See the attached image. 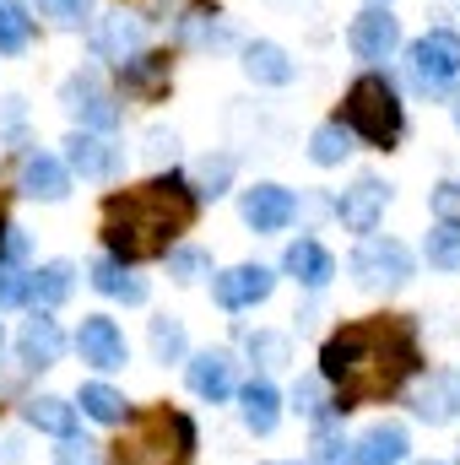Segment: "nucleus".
<instances>
[{
    "instance_id": "1",
    "label": "nucleus",
    "mask_w": 460,
    "mask_h": 465,
    "mask_svg": "<svg viewBox=\"0 0 460 465\" xmlns=\"http://www.w3.org/2000/svg\"><path fill=\"white\" fill-rule=\"evenodd\" d=\"M417 368V336L406 320H363L346 325L342 336L325 341L320 373L336 384V406L352 411L363 401H385L406 384V373Z\"/></svg>"
},
{
    "instance_id": "2",
    "label": "nucleus",
    "mask_w": 460,
    "mask_h": 465,
    "mask_svg": "<svg viewBox=\"0 0 460 465\" xmlns=\"http://www.w3.org/2000/svg\"><path fill=\"white\" fill-rule=\"evenodd\" d=\"M195 223V190L185 179H152L141 190H119L104 201V238L119 265L157 260L174 249V238Z\"/></svg>"
},
{
    "instance_id": "3",
    "label": "nucleus",
    "mask_w": 460,
    "mask_h": 465,
    "mask_svg": "<svg viewBox=\"0 0 460 465\" xmlns=\"http://www.w3.org/2000/svg\"><path fill=\"white\" fill-rule=\"evenodd\" d=\"M190 455H195V428L185 411L168 406L135 411L125 439L115 444V465H185Z\"/></svg>"
},
{
    "instance_id": "4",
    "label": "nucleus",
    "mask_w": 460,
    "mask_h": 465,
    "mask_svg": "<svg viewBox=\"0 0 460 465\" xmlns=\"http://www.w3.org/2000/svg\"><path fill=\"white\" fill-rule=\"evenodd\" d=\"M346 130H357L374 146H395L401 141L406 114H401V98H395V87L385 76H357L346 87Z\"/></svg>"
},
{
    "instance_id": "5",
    "label": "nucleus",
    "mask_w": 460,
    "mask_h": 465,
    "mask_svg": "<svg viewBox=\"0 0 460 465\" xmlns=\"http://www.w3.org/2000/svg\"><path fill=\"white\" fill-rule=\"evenodd\" d=\"M406 76L423 98H450L460 76V38L455 33H423L406 54Z\"/></svg>"
},
{
    "instance_id": "6",
    "label": "nucleus",
    "mask_w": 460,
    "mask_h": 465,
    "mask_svg": "<svg viewBox=\"0 0 460 465\" xmlns=\"http://www.w3.org/2000/svg\"><path fill=\"white\" fill-rule=\"evenodd\" d=\"M352 276L363 282V287H401L406 276H412V254H406V243H395V238H363V249L352 254Z\"/></svg>"
},
{
    "instance_id": "7",
    "label": "nucleus",
    "mask_w": 460,
    "mask_h": 465,
    "mask_svg": "<svg viewBox=\"0 0 460 465\" xmlns=\"http://www.w3.org/2000/svg\"><path fill=\"white\" fill-rule=\"evenodd\" d=\"M65 109H71V119H76L82 130H115V124H119L115 98L98 87V76H93V71H82V76H71V82H65Z\"/></svg>"
},
{
    "instance_id": "8",
    "label": "nucleus",
    "mask_w": 460,
    "mask_h": 465,
    "mask_svg": "<svg viewBox=\"0 0 460 465\" xmlns=\"http://www.w3.org/2000/svg\"><path fill=\"white\" fill-rule=\"evenodd\" d=\"M65 163H71L82 179H115L119 168H125V152H119L109 135H98V130H76V135L65 141Z\"/></svg>"
},
{
    "instance_id": "9",
    "label": "nucleus",
    "mask_w": 460,
    "mask_h": 465,
    "mask_svg": "<svg viewBox=\"0 0 460 465\" xmlns=\"http://www.w3.org/2000/svg\"><path fill=\"white\" fill-rule=\"evenodd\" d=\"M352 49L363 54V60H390L395 49H401V22L385 11V5H368L357 22H352Z\"/></svg>"
},
{
    "instance_id": "10",
    "label": "nucleus",
    "mask_w": 460,
    "mask_h": 465,
    "mask_svg": "<svg viewBox=\"0 0 460 465\" xmlns=\"http://www.w3.org/2000/svg\"><path fill=\"white\" fill-rule=\"evenodd\" d=\"M293 212H298V201H293V190H282V184H255V190H244V223L255 232H282L293 223Z\"/></svg>"
},
{
    "instance_id": "11",
    "label": "nucleus",
    "mask_w": 460,
    "mask_h": 465,
    "mask_svg": "<svg viewBox=\"0 0 460 465\" xmlns=\"http://www.w3.org/2000/svg\"><path fill=\"white\" fill-rule=\"evenodd\" d=\"M271 287H276V276L265 271V265H233L217 276V303L223 309H255V303H265L271 298Z\"/></svg>"
},
{
    "instance_id": "12",
    "label": "nucleus",
    "mask_w": 460,
    "mask_h": 465,
    "mask_svg": "<svg viewBox=\"0 0 460 465\" xmlns=\"http://www.w3.org/2000/svg\"><path fill=\"white\" fill-rule=\"evenodd\" d=\"M385 201H390V190H385L374 173H363L352 190H342L336 212H342V223H346L352 232H374V228H379V212H385Z\"/></svg>"
},
{
    "instance_id": "13",
    "label": "nucleus",
    "mask_w": 460,
    "mask_h": 465,
    "mask_svg": "<svg viewBox=\"0 0 460 465\" xmlns=\"http://www.w3.org/2000/svg\"><path fill=\"white\" fill-rule=\"evenodd\" d=\"M76 351H82V362H93V368H125V336H119L115 320H104V314L82 320Z\"/></svg>"
},
{
    "instance_id": "14",
    "label": "nucleus",
    "mask_w": 460,
    "mask_h": 465,
    "mask_svg": "<svg viewBox=\"0 0 460 465\" xmlns=\"http://www.w3.org/2000/svg\"><path fill=\"white\" fill-rule=\"evenodd\" d=\"M16 351H22V362H27V368H49V362H60L65 336H60V325H55V320L33 314V320L22 325V336H16Z\"/></svg>"
},
{
    "instance_id": "15",
    "label": "nucleus",
    "mask_w": 460,
    "mask_h": 465,
    "mask_svg": "<svg viewBox=\"0 0 460 465\" xmlns=\"http://www.w3.org/2000/svg\"><path fill=\"white\" fill-rule=\"evenodd\" d=\"M401 460H406V428H395V422H379L352 444V465H401Z\"/></svg>"
},
{
    "instance_id": "16",
    "label": "nucleus",
    "mask_w": 460,
    "mask_h": 465,
    "mask_svg": "<svg viewBox=\"0 0 460 465\" xmlns=\"http://www.w3.org/2000/svg\"><path fill=\"white\" fill-rule=\"evenodd\" d=\"M71 287H76V265L71 260H49V265H38L27 276V303L33 309H55V303L71 298Z\"/></svg>"
},
{
    "instance_id": "17",
    "label": "nucleus",
    "mask_w": 460,
    "mask_h": 465,
    "mask_svg": "<svg viewBox=\"0 0 460 465\" xmlns=\"http://www.w3.org/2000/svg\"><path fill=\"white\" fill-rule=\"evenodd\" d=\"M190 390L201 401H228L233 395V357L228 351H201L190 362Z\"/></svg>"
},
{
    "instance_id": "18",
    "label": "nucleus",
    "mask_w": 460,
    "mask_h": 465,
    "mask_svg": "<svg viewBox=\"0 0 460 465\" xmlns=\"http://www.w3.org/2000/svg\"><path fill=\"white\" fill-rule=\"evenodd\" d=\"M22 190L33 195V201H65V190H71V173H65V163H55V157H27L22 163Z\"/></svg>"
},
{
    "instance_id": "19",
    "label": "nucleus",
    "mask_w": 460,
    "mask_h": 465,
    "mask_svg": "<svg viewBox=\"0 0 460 465\" xmlns=\"http://www.w3.org/2000/svg\"><path fill=\"white\" fill-rule=\"evenodd\" d=\"M282 265H287V276H298L304 287H325V282L336 276V260H331L325 243H315V238H298Z\"/></svg>"
},
{
    "instance_id": "20",
    "label": "nucleus",
    "mask_w": 460,
    "mask_h": 465,
    "mask_svg": "<svg viewBox=\"0 0 460 465\" xmlns=\"http://www.w3.org/2000/svg\"><path fill=\"white\" fill-rule=\"evenodd\" d=\"M238 411H244V428H249V433H271L276 417H282V395H276L265 379H255V384H244Z\"/></svg>"
},
{
    "instance_id": "21",
    "label": "nucleus",
    "mask_w": 460,
    "mask_h": 465,
    "mask_svg": "<svg viewBox=\"0 0 460 465\" xmlns=\"http://www.w3.org/2000/svg\"><path fill=\"white\" fill-rule=\"evenodd\" d=\"M244 71H249L255 82H265V87H287V82H293V60H287L276 44H265V38L244 49Z\"/></svg>"
},
{
    "instance_id": "22",
    "label": "nucleus",
    "mask_w": 460,
    "mask_h": 465,
    "mask_svg": "<svg viewBox=\"0 0 460 465\" xmlns=\"http://www.w3.org/2000/svg\"><path fill=\"white\" fill-rule=\"evenodd\" d=\"M27 422H33L38 433L76 439V406H65L60 395H38V401H27Z\"/></svg>"
},
{
    "instance_id": "23",
    "label": "nucleus",
    "mask_w": 460,
    "mask_h": 465,
    "mask_svg": "<svg viewBox=\"0 0 460 465\" xmlns=\"http://www.w3.org/2000/svg\"><path fill=\"white\" fill-rule=\"evenodd\" d=\"M93 287H98L104 298H125V303H141V298H146V282H135L119 260H98V265H93Z\"/></svg>"
},
{
    "instance_id": "24",
    "label": "nucleus",
    "mask_w": 460,
    "mask_h": 465,
    "mask_svg": "<svg viewBox=\"0 0 460 465\" xmlns=\"http://www.w3.org/2000/svg\"><path fill=\"white\" fill-rule=\"evenodd\" d=\"M346 152H352V130H346L342 119H331V124H320V130L309 135V157H315L320 168H336Z\"/></svg>"
},
{
    "instance_id": "25",
    "label": "nucleus",
    "mask_w": 460,
    "mask_h": 465,
    "mask_svg": "<svg viewBox=\"0 0 460 465\" xmlns=\"http://www.w3.org/2000/svg\"><path fill=\"white\" fill-rule=\"evenodd\" d=\"M168 82V54H141V60H125V93H157Z\"/></svg>"
},
{
    "instance_id": "26",
    "label": "nucleus",
    "mask_w": 460,
    "mask_h": 465,
    "mask_svg": "<svg viewBox=\"0 0 460 465\" xmlns=\"http://www.w3.org/2000/svg\"><path fill=\"white\" fill-rule=\"evenodd\" d=\"M82 411L93 422H125L130 417V401L119 390H109V384H82Z\"/></svg>"
},
{
    "instance_id": "27",
    "label": "nucleus",
    "mask_w": 460,
    "mask_h": 465,
    "mask_svg": "<svg viewBox=\"0 0 460 465\" xmlns=\"http://www.w3.org/2000/svg\"><path fill=\"white\" fill-rule=\"evenodd\" d=\"M33 33V16L22 0H0V54H22Z\"/></svg>"
},
{
    "instance_id": "28",
    "label": "nucleus",
    "mask_w": 460,
    "mask_h": 465,
    "mask_svg": "<svg viewBox=\"0 0 460 465\" xmlns=\"http://www.w3.org/2000/svg\"><path fill=\"white\" fill-rule=\"evenodd\" d=\"M135 44H141V27H135L125 11H119V16H109V22H104V33H98V49H104L109 60H119V65L135 54Z\"/></svg>"
},
{
    "instance_id": "29",
    "label": "nucleus",
    "mask_w": 460,
    "mask_h": 465,
    "mask_svg": "<svg viewBox=\"0 0 460 465\" xmlns=\"http://www.w3.org/2000/svg\"><path fill=\"white\" fill-rule=\"evenodd\" d=\"M417 417L423 422H450L455 417V379H428L417 395Z\"/></svg>"
},
{
    "instance_id": "30",
    "label": "nucleus",
    "mask_w": 460,
    "mask_h": 465,
    "mask_svg": "<svg viewBox=\"0 0 460 465\" xmlns=\"http://www.w3.org/2000/svg\"><path fill=\"white\" fill-rule=\"evenodd\" d=\"M428 265H439V271H460V228L439 223V228L428 232Z\"/></svg>"
},
{
    "instance_id": "31",
    "label": "nucleus",
    "mask_w": 460,
    "mask_h": 465,
    "mask_svg": "<svg viewBox=\"0 0 460 465\" xmlns=\"http://www.w3.org/2000/svg\"><path fill=\"white\" fill-rule=\"evenodd\" d=\"M315 460H320V465H352L336 417H320V428H315Z\"/></svg>"
},
{
    "instance_id": "32",
    "label": "nucleus",
    "mask_w": 460,
    "mask_h": 465,
    "mask_svg": "<svg viewBox=\"0 0 460 465\" xmlns=\"http://www.w3.org/2000/svg\"><path fill=\"white\" fill-rule=\"evenodd\" d=\"M152 351L163 362H179L185 357V325L179 320H152Z\"/></svg>"
},
{
    "instance_id": "33",
    "label": "nucleus",
    "mask_w": 460,
    "mask_h": 465,
    "mask_svg": "<svg viewBox=\"0 0 460 465\" xmlns=\"http://www.w3.org/2000/svg\"><path fill=\"white\" fill-rule=\"evenodd\" d=\"M38 5H44V16L55 27H82L93 16V0H38Z\"/></svg>"
},
{
    "instance_id": "34",
    "label": "nucleus",
    "mask_w": 460,
    "mask_h": 465,
    "mask_svg": "<svg viewBox=\"0 0 460 465\" xmlns=\"http://www.w3.org/2000/svg\"><path fill=\"white\" fill-rule=\"evenodd\" d=\"M168 271H174L179 282H195V276L206 271V254H201V249H179V254L168 260Z\"/></svg>"
},
{
    "instance_id": "35",
    "label": "nucleus",
    "mask_w": 460,
    "mask_h": 465,
    "mask_svg": "<svg viewBox=\"0 0 460 465\" xmlns=\"http://www.w3.org/2000/svg\"><path fill=\"white\" fill-rule=\"evenodd\" d=\"M249 351H255L265 368H282V362H287V341H282V336H255V341H249Z\"/></svg>"
},
{
    "instance_id": "36",
    "label": "nucleus",
    "mask_w": 460,
    "mask_h": 465,
    "mask_svg": "<svg viewBox=\"0 0 460 465\" xmlns=\"http://www.w3.org/2000/svg\"><path fill=\"white\" fill-rule=\"evenodd\" d=\"M228 173H233V163H228V157H217V163L206 157V163H201V184H206L201 195H223V184H228Z\"/></svg>"
},
{
    "instance_id": "37",
    "label": "nucleus",
    "mask_w": 460,
    "mask_h": 465,
    "mask_svg": "<svg viewBox=\"0 0 460 465\" xmlns=\"http://www.w3.org/2000/svg\"><path fill=\"white\" fill-rule=\"evenodd\" d=\"M11 303H27V276L0 271V309H11Z\"/></svg>"
},
{
    "instance_id": "38",
    "label": "nucleus",
    "mask_w": 460,
    "mask_h": 465,
    "mask_svg": "<svg viewBox=\"0 0 460 465\" xmlns=\"http://www.w3.org/2000/svg\"><path fill=\"white\" fill-rule=\"evenodd\" d=\"M293 401H298V411H320V384H315V379H298Z\"/></svg>"
},
{
    "instance_id": "39",
    "label": "nucleus",
    "mask_w": 460,
    "mask_h": 465,
    "mask_svg": "<svg viewBox=\"0 0 460 465\" xmlns=\"http://www.w3.org/2000/svg\"><path fill=\"white\" fill-rule=\"evenodd\" d=\"M60 460H65V465H93V444H76V439H65Z\"/></svg>"
},
{
    "instance_id": "40",
    "label": "nucleus",
    "mask_w": 460,
    "mask_h": 465,
    "mask_svg": "<svg viewBox=\"0 0 460 465\" xmlns=\"http://www.w3.org/2000/svg\"><path fill=\"white\" fill-rule=\"evenodd\" d=\"M434 206H439V217L450 223V217H455V212H460V195H455V184H445V190L434 195Z\"/></svg>"
},
{
    "instance_id": "41",
    "label": "nucleus",
    "mask_w": 460,
    "mask_h": 465,
    "mask_svg": "<svg viewBox=\"0 0 460 465\" xmlns=\"http://www.w3.org/2000/svg\"><path fill=\"white\" fill-rule=\"evenodd\" d=\"M152 157H157V163H163V157H174V135H163V130H157V135H152Z\"/></svg>"
},
{
    "instance_id": "42",
    "label": "nucleus",
    "mask_w": 460,
    "mask_h": 465,
    "mask_svg": "<svg viewBox=\"0 0 460 465\" xmlns=\"http://www.w3.org/2000/svg\"><path fill=\"white\" fill-rule=\"evenodd\" d=\"M0 249H5V201H0Z\"/></svg>"
},
{
    "instance_id": "43",
    "label": "nucleus",
    "mask_w": 460,
    "mask_h": 465,
    "mask_svg": "<svg viewBox=\"0 0 460 465\" xmlns=\"http://www.w3.org/2000/svg\"><path fill=\"white\" fill-rule=\"evenodd\" d=\"M455 124H460V98H455Z\"/></svg>"
},
{
    "instance_id": "44",
    "label": "nucleus",
    "mask_w": 460,
    "mask_h": 465,
    "mask_svg": "<svg viewBox=\"0 0 460 465\" xmlns=\"http://www.w3.org/2000/svg\"><path fill=\"white\" fill-rule=\"evenodd\" d=\"M368 5H390V0H368Z\"/></svg>"
},
{
    "instance_id": "45",
    "label": "nucleus",
    "mask_w": 460,
    "mask_h": 465,
    "mask_svg": "<svg viewBox=\"0 0 460 465\" xmlns=\"http://www.w3.org/2000/svg\"><path fill=\"white\" fill-rule=\"evenodd\" d=\"M455 395H460V379H455Z\"/></svg>"
},
{
    "instance_id": "46",
    "label": "nucleus",
    "mask_w": 460,
    "mask_h": 465,
    "mask_svg": "<svg viewBox=\"0 0 460 465\" xmlns=\"http://www.w3.org/2000/svg\"><path fill=\"white\" fill-rule=\"evenodd\" d=\"M0 347H5V336H0Z\"/></svg>"
},
{
    "instance_id": "47",
    "label": "nucleus",
    "mask_w": 460,
    "mask_h": 465,
    "mask_svg": "<svg viewBox=\"0 0 460 465\" xmlns=\"http://www.w3.org/2000/svg\"><path fill=\"white\" fill-rule=\"evenodd\" d=\"M428 465H439V460H428Z\"/></svg>"
}]
</instances>
